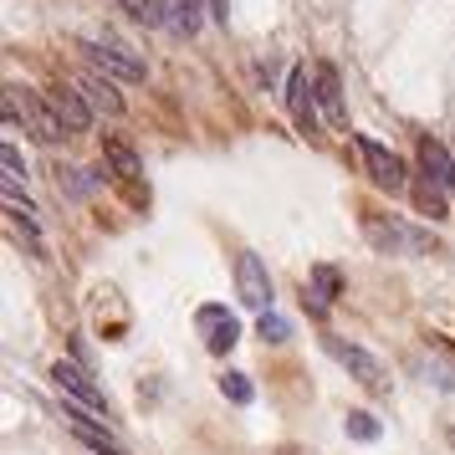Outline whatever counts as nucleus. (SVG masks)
Segmentation results:
<instances>
[{
	"instance_id": "1",
	"label": "nucleus",
	"mask_w": 455,
	"mask_h": 455,
	"mask_svg": "<svg viewBox=\"0 0 455 455\" xmlns=\"http://www.w3.org/2000/svg\"><path fill=\"white\" fill-rule=\"evenodd\" d=\"M83 52H87V62L98 67V72L118 77V83H144V72H148V67L133 57V46L118 42V36H108V31H103V36H87Z\"/></svg>"
},
{
	"instance_id": "2",
	"label": "nucleus",
	"mask_w": 455,
	"mask_h": 455,
	"mask_svg": "<svg viewBox=\"0 0 455 455\" xmlns=\"http://www.w3.org/2000/svg\"><path fill=\"white\" fill-rule=\"evenodd\" d=\"M363 230H369L373 246L389 251V256H425V251H435V235L399 226V220H384V215H363Z\"/></svg>"
},
{
	"instance_id": "3",
	"label": "nucleus",
	"mask_w": 455,
	"mask_h": 455,
	"mask_svg": "<svg viewBox=\"0 0 455 455\" xmlns=\"http://www.w3.org/2000/svg\"><path fill=\"white\" fill-rule=\"evenodd\" d=\"M353 144H358V159H363V169H369V180H373L379 189L399 195V189L410 185V174H404V159H399L394 148H384L379 139H369V133H353Z\"/></svg>"
},
{
	"instance_id": "4",
	"label": "nucleus",
	"mask_w": 455,
	"mask_h": 455,
	"mask_svg": "<svg viewBox=\"0 0 455 455\" xmlns=\"http://www.w3.org/2000/svg\"><path fill=\"white\" fill-rule=\"evenodd\" d=\"M323 348H328L332 358H338V363H343V369H348L369 394H389V373H384V363H379L369 348H358V343H343V338H332V332L323 338Z\"/></svg>"
},
{
	"instance_id": "5",
	"label": "nucleus",
	"mask_w": 455,
	"mask_h": 455,
	"mask_svg": "<svg viewBox=\"0 0 455 455\" xmlns=\"http://www.w3.org/2000/svg\"><path fill=\"white\" fill-rule=\"evenodd\" d=\"M235 297L256 312H271V276L256 251H235Z\"/></svg>"
},
{
	"instance_id": "6",
	"label": "nucleus",
	"mask_w": 455,
	"mask_h": 455,
	"mask_svg": "<svg viewBox=\"0 0 455 455\" xmlns=\"http://www.w3.org/2000/svg\"><path fill=\"white\" fill-rule=\"evenodd\" d=\"M195 328H200L210 353H230L241 343V323H235V312H226L220 302H205V307L195 312Z\"/></svg>"
},
{
	"instance_id": "7",
	"label": "nucleus",
	"mask_w": 455,
	"mask_h": 455,
	"mask_svg": "<svg viewBox=\"0 0 455 455\" xmlns=\"http://www.w3.org/2000/svg\"><path fill=\"white\" fill-rule=\"evenodd\" d=\"M52 379H57V389L62 394H72V404H83V410H92V414H103L108 419V399H103V389L87 379L83 363H52Z\"/></svg>"
},
{
	"instance_id": "8",
	"label": "nucleus",
	"mask_w": 455,
	"mask_h": 455,
	"mask_svg": "<svg viewBox=\"0 0 455 455\" xmlns=\"http://www.w3.org/2000/svg\"><path fill=\"white\" fill-rule=\"evenodd\" d=\"M16 92V103H21V118H26V128H31V139H42V144H57L67 128H62V118H57V108L52 103H42L31 87H11Z\"/></svg>"
},
{
	"instance_id": "9",
	"label": "nucleus",
	"mask_w": 455,
	"mask_h": 455,
	"mask_svg": "<svg viewBox=\"0 0 455 455\" xmlns=\"http://www.w3.org/2000/svg\"><path fill=\"white\" fill-rule=\"evenodd\" d=\"M287 108L302 133H317V87H312V72L307 67H291L287 77Z\"/></svg>"
},
{
	"instance_id": "10",
	"label": "nucleus",
	"mask_w": 455,
	"mask_h": 455,
	"mask_svg": "<svg viewBox=\"0 0 455 455\" xmlns=\"http://www.w3.org/2000/svg\"><path fill=\"white\" fill-rule=\"evenodd\" d=\"M312 87H317V108L328 113L332 128L348 124V108H343V87H338V72H332V62H317L312 67Z\"/></svg>"
},
{
	"instance_id": "11",
	"label": "nucleus",
	"mask_w": 455,
	"mask_h": 455,
	"mask_svg": "<svg viewBox=\"0 0 455 455\" xmlns=\"http://www.w3.org/2000/svg\"><path fill=\"white\" fill-rule=\"evenodd\" d=\"M46 103L57 108V118H62L67 133H87V128H92V103H87L77 87H52Z\"/></svg>"
},
{
	"instance_id": "12",
	"label": "nucleus",
	"mask_w": 455,
	"mask_h": 455,
	"mask_svg": "<svg viewBox=\"0 0 455 455\" xmlns=\"http://www.w3.org/2000/svg\"><path fill=\"white\" fill-rule=\"evenodd\" d=\"M419 169H425V180H430V185H440L445 195H455V159L445 154L440 139H430V133L419 139Z\"/></svg>"
},
{
	"instance_id": "13",
	"label": "nucleus",
	"mask_w": 455,
	"mask_h": 455,
	"mask_svg": "<svg viewBox=\"0 0 455 455\" xmlns=\"http://www.w3.org/2000/svg\"><path fill=\"white\" fill-rule=\"evenodd\" d=\"M77 92H83L98 113H108V118H118V113H124V98H118L113 77H108V72H98V67H87L83 77H77Z\"/></svg>"
},
{
	"instance_id": "14",
	"label": "nucleus",
	"mask_w": 455,
	"mask_h": 455,
	"mask_svg": "<svg viewBox=\"0 0 455 455\" xmlns=\"http://www.w3.org/2000/svg\"><path fill=\"white\" fill-rule=\"evenodd\" d=\"M307 282H312V287H307V297H312V307H317V312H328V307H332V297L343 291V276H338L332 267H312V276H307Z\"/></svg>"
},
{
	"instance_id": "15",
	"label": "nucleus",
	"mask_w": 455,
	"mask_h": 455,
	"mask_svg": "<svg viewBox=\"0 0 455 455\" xmlns=\"http://www.w3.org/2000/svg\"><path fill=\"white\" fill-rule=\"evenodd\" d=\"M103 159L113 164V174H124V180H133V174H144V164H139V154L118 139V133H108L103 139Z\"/></svg>"
},
{
	"instance_id": "16",
	"label": "nucleus",
	"mask_w": 455,
	"mask_h": 455,
	"mask_svg": "<svg viewBox=\"0 0 455 455\" xmlns=\"http://www.w3.org/2000/svg\"><path fill=\"white\" fill-rule=\"evenodd\" d=\"M67 419H72V430H77V440H87L92 451H103V455H128V451H124V445H118V440H113L108 430H98V425H87V419H83V410H67Z\"/></svg>"
},
{
	"instance_id": "17",
	"label": "nucleus",
	"mask_w": 455,
	"mask_h": 455,
	"mask_svg": "<svg viewBox=\"0 0 455 455\" xmlns=\"http://www.w3.org/2000/svg\"><path fill=\"white\" fill-rule=\"evenodd\" d=\"M205 11L210 5H200V0H169V21H174V31H185V36H195L205 26Z\"/></svg>"
},
{
	"instance_id": "18",
	"label": "nucleus",
	"mask_w": 455,
	"mask_h": 455,
	"mask_svg": "<svg viewBox=\"0 0 455 455\" xmlns=\"http://www.w3.org/2000/svg\"><path fill=\"white\" fill-rule=\"evenodd\" d=\"M124 11L139 26H164L169 21V0H124Z\"/></svg>"
},
{
	"instance_id": "19",
	"label": "nucleus",
	"mask_w": 455,
	"mask_h": 455,
	"mask_svg": "<svg viewBox=\"0 0 455 455\" xmlns=\"http://www.w3.org/2000/svg\"><path fill=\"white\" fill-rule=\"evenodd\" d=\"M343 430H348L353 440H363V445H373V440L384 435V425H379V419H373L369 410H348V419H343Z\"/></svg>"
},
{
	"instance_id": "20",
	"label": "nucleus",
	"mask_w": 455,
	"mask_h": 455,
	"mask_svg": "<svg viewBox=\"0 0 455 455\" xmlns=\"http://www.w3.org/2000/svg\"><path fill=\"white\" fill-rule=\"evenodd\" d=\"M414 200H419V210H425L430 220H445V215H451V205H445V189L430 185V180H425V185L414 189Z\"/></svg>"
},
{
	"instance_id": "21",
	"label": "nucleus",
	"mask_w": 455,
	"mask_h": 455,
	"mask_svg": "<svg viewBox=\"0 0 455 455\" xmlns=\"http://www.w3.org/2000/svg\"><path fill=\"white\" fill-rule=\"evenodd\" d=\"M256 332H261V343H287V338H291V323L282 317V312H261Z\"/></svg>"
},
{
	"instance_id": "22",
	"label": "nucleus",
	"mask_w": 455,
	"mask_h": 455,
	"mask_svg": "<svg viewBox=\"0 0 455 455\" xmlns=\"http://www.w3.org/2000/svg\"><path fill=\"white\" fill-rule=\"evenodd\" d=\"M5 210H11V220H21L26 230H36V205L26 200L21 189H5Z\"/></svg>"
},
{
	"instance_id": "23",
	"label": "nucleus",
	"mask_w": 455,
	"mask_h": 455,
	"mask_svg": "<svg viewBox=\"0 0 455 455\" xmlns=\"http://www.w3.org/2000/svg\"><path fill=\"white\" fill-rule=\"evenodd\" d=\"M220 394H226L230 404H251V399H256V389H251L246 373H226V379H220Z\"/></svg>"
},
{
	"instance_id": "24",
	"label": "nucleus",
	"mask_w": 455,
	"mask_h": 455,
	"mask_svg": "<svg viewBox=\"0 0 455 455\" xmlns=\"http://www.w3.org/2000/svg\"><path fill=\"white\" fill-rule=\"evenodd\" d=\"M0 164H5V189H21L26 185V164H21V154H16V144L0 148Z\"/></svg>"
},
{
	"instance_id": "25",
	"label": "nucleus",
	"mask_w": 455,
	"mask_h": 455,
	"mask_svg": "<svg viewBox=\"0 0 455 455\" xmlns=\"http://www.w3.org/2000/svg\"><path fill=\"white\" fill-rule=\"evenodd\" d=\"M205 5H210V16H215V21L226 26V16H230V0H205Z\"/></svg>"
},
{
	"instance_id": "26",
	"label": "nucleus",
	"mask_w": 455,
	"mask_h": 455,
	"mask_svg": "<svg viewBox=\"0 0 455 455\" xmlns=\"http://www.w3.org/2000/svg\"><path fill=\"white\" fill-rule=\"evenodd\" d=\"M451 445H455V430H451Z\"/></svg>"
}]
</instances>
